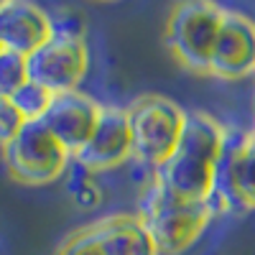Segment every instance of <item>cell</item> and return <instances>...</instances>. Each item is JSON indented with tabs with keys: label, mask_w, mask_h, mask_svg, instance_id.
<instances>
[{
	"label": "cell",
	"mask_w": 255,
	"mask_h": 255,
	"mask_svg": "<svg viewBox=\"0 0 255 255\" xmlns=\"http://www.w3.org/2000/svg\"><path fill=\"white\" fill-rule=\"evenodd\" d=\"M59 255H102V250H100L97 240L92 238L90 227H84L82 232H77V235H72L67 243H64Z\"/></svg>",
	"instance_id": "e0dca14e"
},
{
	"label": "cell",
	"mask_w": 255,
	"mask_h": 255,
	"mask_svg": "<svg viewBox=\"0 0 255 255\" xmlns=\"http://www.w3.org/2000/svg\"><path fill=\"white\" fill-rule=\"evenodd\" d=\"M87 67L90 51L84 38L49 36V41H44L36 51L26 56L28 82L44 87L51 95L74 92L87 74Z\"/></svg>",
	"instance_id": "52a82bcc"
},
{
	"label": "cell",
	"mask_w": 255,
	"mask_h": 255,
	"mask_svg": "<svg viewBox=\"0 0 255 255\" xmlns=\"http://www.w3.org/2000/svg\"><path fill=\"white\" fill-rule=\"evenodd\" d=\"M225 8L215 3H181L166 23V44L191 72L209 74V59L222 26Z\"/></svg>",
	"instance_id": "5b68a950"
},
{
	"label": "cell",
	"mask_w": 255,
	"mask_h": 255,
	"mask_svg": "<svg viewBox=\"0 0 255 255\" xmlns=\"http://www.w3.org/2000/svg\"><path fill=\"white\" fill-rule=\"evenodd\" d=\"M0 51H3V46H0Z\"/></svg>",
	"instance_id": "44dd1931"
},
{
	"label": "cell",
	"mask_w": 255,
	"mask_h": 255,
	"mask_svg": "<svg viewBox=\"0 0 255 255\" xmlns=\"http://www.w3.org/2000/svg\"><path fill=\"white\" fill-rule=\"evenodd\" d=\"M100 110H102V105L95 102L90 95L79 92V90L61 92V95L51 97L41 123H44L46 130L74 156L79 148L87 143V138L92 135L95 123L100 118Z\"/></svg>",
	"instance_id": "30bf717a"
},
{
	"label": "cell",
	"mask_w": 255,
	"mask_h": 255,
	"mask_svg": "<svg viewBox=\"0 0 255 255\" xmlns=\"http://www.w3.org/2000/svg\"><path fill=\"white\" fill-rule=\"evenodd\" d=\"M51 36V18L33 3L10 0L0 3V46L28 56Z\"/></svg>",
	"instance_id": "8fae6325"
},
{
	"label": "cell",
	"mask_w": 255,
	"mask_h": 255,
	"mask_svg": "<svg viewBox=\"0 0 255 255\" xmlns=\"http://www.w3.org/2000/svg\"><path fill=\"white\" fill-rule=\"evenodd\" d=\"M61 179H64V184H67V191H69V194H74V191H79L84 184L92 181V171H90V168H84L82 163H77V161L72 158Z\"/></svg>",
	"instance_id": "ac0fdd59"
},
{
	"label": "cell",
	"mask_w": 255,
	"mask_h": 255,
	"mask_svg": "<svg viewBox=\"0 0 255 255\" xmlns=\"http://www.w3.org/2000/svg\"><path fill=\"white\" fill-rule=\"evenodd\" d=\"M72 199H74L82 209H95V207L102 202V189H100L95 181H90V184H84L79 191H74Z\"/></svg>",
	"instance_id": "d6986e66"
},
{
	"label": "cell",
	"mask_w": 255,
	"mask_h": 255,
	"mask_svg": "<svg viewBox=\"0 0 255 255\" xmlns=\"http://www.w3.org/2000/svg\"><path fill=\"white\" fill-rule=\"evenodd\" d=\"M23 82H28L26 56L3 49L0 51V100H10Z\"/></svg>",
	"instance_id": "5bb4252c"
},
{
	"label": "cell",
	"mask_w": 255,
	"mask_h": 255,
	"mask_svg": "<svg viewBox=\"0 0 255 255\" xmlns=\"http://www.w3.org/2000/svg\"><path fill=\"white\" fill-rule=\"evenodd\" d=\"M255 67V20L225 10L222 26L209 59V74L220 79H243Z\"/></svg>",
	"instance_id": "9c48e42d"
},
{
	"label": "cell",
	"mask_w": 255,
	"mask_h": 255,
	"mask_svg": "<svg viewBox=\"0 0 255 255\" xmlns=\"http://www.w3.org/2000/svg\"><path fill=\"white\" fill-rule=\"evenodd\" d=\"M23 115H20L10 100H0V145H5L15 138V133L23 128Z\"/></svg>",
	"instance_id": "2e32d148"
},
{
	"label": "cell",
	"mask_w": 255,
	"mask_h": 255,
	"mask_svg": "<svg viewBox=\"0 0 255 255\" xmlns=\"http://www.w3.org/2000/svg\"><path fill=\"white\" fill-rule=\"evenodd\" d=\"M207 204L212 215L227 209H255V130L225 133L215 189Z\"/></svg>",
	"instance_id": "8992f818"
},
{
	"label": "cell",
	"mask_w": 255,
	"mask_h": 255,
	"mask_svg": "<svg viewBox=\"0 0 255 255\" xmlns=\"http://www.w3.org/2000/svg\"><path fill=\"white\" fill-rule=\"evenodd\" d=\"M253 77H255V67H253Z\"/></svg>",
	"instance_id": "ffe728a7"
},
{
	"label": "cell",
	"mask_w": 255,
	"mask_h": 255,
	"mask_svg": "<svg viewBox=\"0 0 255 255\" xmlns=\"http://www.w3.org/2000/svg\"><path fill=\"white\" fill-rule=\"evenodd\" d=\"M227 128L207 113H186L174 153L161 163L153 179L186 202H207L215 189V171Z\"/></svg>",
	"instance_id": "6da1fadb"
},
{
	"label": "cell",
	"mask_w": 255,
	"mask_h": 255,
	"mask_svg": "<svg viewBox=\"0 0 255 255\" xmlns=\"http://www.w3.org/2000/svg\"><path fill=\"white\" fill-rule=\"evenodd\" d=\"M3 161L13 179L41 186L64 176L72 153L46 130L41 120H26L15 138L3 145Z\"/></svg>",
	"instance_id": "277c9868"
},
{
	"label": "cell",
	"mask_w": 255,
	"mask_h": 255,
	"mask_svg": "<svg viewBox=\"0 0 255 255\" xmlns=\"http://www.w3.org/2000/svg\"><path fill=\"white\" fill-rule=\"evenodd\" d=\"M135 217L148 230L158 255H176L202 238V232L215 215L207 202L179 199L153 179L143 191Z\"/></svg>",
	"instance_id": "7a4b0ae2"
},
{
	"label": "cell",
	"mask_w": 255,
	"mask_h": 255,
	"mask_svg": "<svg viewBox=\"0 0 255 255\" xmlns=\"http://www.w3.org/2000/svg\"><path fill=\"white\" fill-rule=\"evenodd\" d=\"M102 255H158L148 230L135 215H113L90 227Z\"/></svg>",
	"instance_id": "7c38bea8"
},
{
	"label": "cell",
	"mask_w": 255,
	"mask_h": 255,
	"mask_svg": "<svg viewBox=\"0 0 255 255\" xmlns=\"http://www.w3.org/2000/svg\"><path fill=\"white\" fill-rule=\"evenodd\" d=\"M51 18V36H67V38H84V20L72 10H59Z\"/></svg>",
	"instance_id": "9a60e30c"
},
{
	"label": "cell",
	"mask_w": 255,
	"mask_h": 255,
	"mask_svg": "<svg viewBox=\"0 0 255 255\" xmlns=\"http://www.w3.org/2000/svg\"><path fill=\"white\" fill-rule=\"evenodd\" d=\"M72 158L77 163H82L84 168H90L92 174L128 163L133 158V140H130L128 113L123 108L102 105L92 135Z\"/></svg>",
	"instance_id": "ba28073f"
},
{
	"label": "cell",
	"mask_w": 255,
	"mask_h": 255,
	"mask_svg": "<svg viewBox=\"0 0 255 255\" xmlns=\"http://www.w3.org/2000/svg\"><path fill=\"white\" fill-rule=\"evenodd\" d=\"M125 113H128L130 140H133L130 161H138L156 171L174 153L184 130L186 113L174 100L161 97V95L138 97Z\"/></svg>",
	"instance_id": "3957f363"
},
{
	"label": "cell",
	"mask_w": 255,
	"mask_h": 255,
	"mask_svg": "<svg viewBox=\"0 0 255 255\" xmlns=\"http://www.w3.org/2000/svg\"><path fill=\"white\" fill-rule=\"evenodd\" d=\"M51 92H46L44 87H38L33 82H23L20 87L15 90V95L10 97L13 108L23 115V120H41L51 102Z\"/></svg>",
	"instance_id": "4fadbf2b"
}]
</instances>
